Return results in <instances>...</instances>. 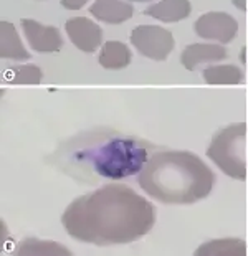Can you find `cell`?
Wrapping results in <instances>:
<instances>
[{
  "mask_svg": "<svg viewBox=\"0 0 248 256\" xmlns=\"http://www.w3.org/2000/svg\"><path fill=\"white\" fill-rule=\"evenodd\" d=\"M66 233L81 243L111 246L137 242L156 223V208L124 184H108L75 198L63 212Z\"/></svg>",
  "mask_w": 248,
  "mask_h": 256,
  "instance_id": "1",
  "label": "cell"
},
{
  "mask_svg": "<svg viewBox=\"0 0 248 256\" xmlns=\"http://www.w3.org/2000/svg\"><path fill=\"white\" fill-rule=\"evenodd\" d=\"M137 184L161 204L190 205L210 195L215 174L194 152L161 150L147 159Z\"/></svg>",
  "mask_w": 248,
  "mask_h": 256,
  "instance_id": "2",
  "label": "cell"
},
{
  "mask_svg": "<svg viewBox=\"0 0 248 256\" xmlns=\"http://www.w3.org/2000/svg\"><path fill=\"white\" fill-rule=\"evenodd\" d=\"M151 150L152 144L137 138L114 132L98 134L90 138V142L75 146L68 156V164L76 167L78 176H93L91 180H123L142 170Z\"/></svg>",
  "mask_w": 248,
  "mask_h": 256,
  "instance_id": "3",
  "label": "cell"
},
{
  "mask_svg": "<svg viewBox=\"0 0 248 256\" xmlns=\"http://www.w3.org/2000/svg\"><path fill=\"white\" fill-rule=\"evenodd\" d=\"M246 122H233L222 128L213 134L207 147V157L210 159L225 176L233 180L246 178L245 162V140Z\"/></svg>",
  "mask_w": 248,
  "mask_h": 256,
  "instance_id": "4",
  "label": "cell"
},
{
  "mask_svg": "<svg viewBox=\"0 0 248 256\" xmlns=\"http://www.w3.org/2000/svg\"><path fill=\"white\" fill-rule=\"evenodd\" d=\"M131 45L152 62H164L175 46L174 35L159 25H137L131 32Z\"/></svg>",
  "mask_w": 248,
  "mask_h": 256,
  "instance_id": "5",
  "label": "cell"
},
{
  "mask_svg": "<svg viewBox=\"0 0 248 256\" xmlns=\"http://www.w3.org/2000/svg\"><path fill=\"white\" fill-rule=\"evenodd\" d=\"M194 32L203 40L225 45L238 35V22L227 12H207L195 20Z\"/></svg>",
  "mask_w": 248,
  "mask_h": 256,
  "instance_id": "6",
  "label": "cell"
},
{
  "mask_svg": "<svg viewBox=\"0 0 248 256\" xmlns=\"http://www.w3.org/2000/svg\"><path fill=\"white\" fill-rule=\"evenodd\" d=\"M65 32L70 42L83 53H95L103 46V28L88 17L66 20Z\"/></svg>",
  "mask_w": 248,
  "mask_h": 256,
  "instance_id": "7",
  "label": "cell"
},
{
  "mask_svg": "<svg viewBox=\"0 0 248 256\" xmlns=\"http://www.w3.org/2000/svg\"><path fill=\"white\" fill-rule=\"evenodd\" d=\"M25 40L37 53H57L63 48V38L57 26L43 25L32 18L20 20Z\"/></svg>",
  "mask_w": 248,
  "mask_h": 256,
  "instance_id": "8",
  "label": "cell"
},
{
  "mask_svg": "<svg viewBox=\"0 0 248 256\" xmlns=\"http://www.w3.org/2000/svg\"><path fill=\"white\" fill-rule=\"evenodd\" d=\"M227 56V50L220 43H192V45H187L182 50L180 63L189 72H195L202 64H213L223 62Z\"/></svg>",
  "mask_w": 248,
  "mask_h": 256,
  "instance_id": "9",
  "label": "cell"
},
{
  "mask_svg": "<svg viewBox=\"0 0 248 256\" xmlns=\"http://www.w3.org/2000/svg\"><path fill=\"white\" fill-rule=\"evenodd\" d=\"M90 14L103 24L119 25L132 18L134 7L126 0H95L90 7Z\"/></svg>",
  "mask_w": 248,
  "mask_h": 256,
  "instance_id": "10",
  "label": "cell"
},
{
  "mask_svg": "<svg viewBox=\"0 0 248 256\" xmlns=\"http://www.w3.org/2000/svg\"><path fill=\"white\" fill-rule=\"evenodd\" d=\"M192 12V5L189 0H159L151 4L144 10L147 17H152L164 24L185 20Z\"/></svg>",
  "mask_w": 248,
  "mask_h": 256,
  "instance_id": "11",
  "label": "cell"
},
{
  "mask_svg": "<svg viewBox=\"0 0 248 256\" xmlns=\"http://www.w3.org/2000/svg\"><path fill=\"white\" fill-rule=\"evenodd\" d=\"M0 56L4 60H14V62H27L32 56L14 24L5 20L0 22Z\"/></svg>",
  "mask_w": 248,
  "mask_h": 256,
  "instance_id": "12",
  "label": "cell"
},
{
  "mask_svg": "<svg viewBox=\"0 0 248 256\" xmlns=\"http://www.w3.org/2000/svg\"><path fill=\"white\" fill-rule=\"evenodd\" d=\"M131 60L132 53L129 46L123 42L109 40L104 42L103 46L99 48L98 63L104 70H124L126 66H129Z\"/></svg>",
  "mask_w": 248,
  "mask_h": 256,
  "instance_id": "13",
  "label": "cell"
},
{
  "mask_svg": "<svg viewBox=\"0 0 248 256\" xmlns=\"http://www.w3.org/2000/svg\"><path fill=\"white\" fill-rule=\"evenodd\" d=\"M197 256H245L246 243L240 238H222L202 243L195 250Z\"/></svg>",
  "mask_w": 248,
  "mask_h": 256,
  "instance_id": "14",
  "label": "cell"
},
{
  "mask_svg": "<svg viewBox=\"0 0 248 256\" xmlns=\"http://www.w3.org/2000/svg\"><path fill=\"white\" fill-rule=\"evenodd\" d=\"M202 78L207 84H241L245 74L236 64H210L203 68Z\"/></svg>",
  "mask_w": 248,
  "mask_h": 256,
  "instance_id": "15",
  "label": "cell"
},
{
  "mask_svg": "<svg viewBox=\"0 0 248 256\" xmlns=\"http://www.w3.org/2000/svg\"><path fill=\"white\" fill-rule=\"evenodd\" d=\"M43 73L37 64H19L5 70L4 80L10 84H38L42 83Z\"/></svg>",
  "mask_w": 248,
  "mask_h": 256,
  "instance_id": "16",
  "label": "cell"
},
{
  "mask_svg": "<svg viewBox=\"0 0 248 256\" xmlns=\"http://www.w3.org/2000/svg\"><path fill=\"white\" fill-rule=\"evenodd\" d=\"M17 254H70V250L55 242L29 238L17 246Z\"/></svg>",
  "mask_w": 248,
  "mask_h": 256,
  "instance_id": "17",
  "label": "cell"
},
{
  "mask_svg": "<svg viewBox=\"0 0 248 256\" xmlns=\"http://www.w3.org/2000/svg\"><path fill=\"white\" fill-rule=\"evenodd\" d=\"M90 2V0H62V7L66 10H80L83 8L85 5Z\"/></svg>",
  "mask_w": 248,
  "mask_h": 256,
  "instance_id": "18",
  "label": "cell"
},
{
  "mask_svg": "<svg viewBox=\"0 0 248 256\" xmlns=\"http://www.w3.org/2000/svg\"><path fill=\"white\" fill-rule=\"evenodd\" d=\"M231 4H233L235 8L241 10V12H245L246 10V0H231Z\"/></svg>",
  "mask_w": 248,
  "mask_h": 256,
  "instance_id": "19",
  "label": "cell"
},
{
  "mask_svg": "<svg viewBox=\"0 0 248 256\" xmlns=\"http://www.w3.org/2000/svg\"><path fill=\"white\" fill-rule=\"evenodd\" d=\"M126 2H152V0H126Z\"/></svg>",
  "mask_w": 248,
  "mask_h": 256,
  "instance_id": "20",
  "label": "cell"
}]
</instances>
